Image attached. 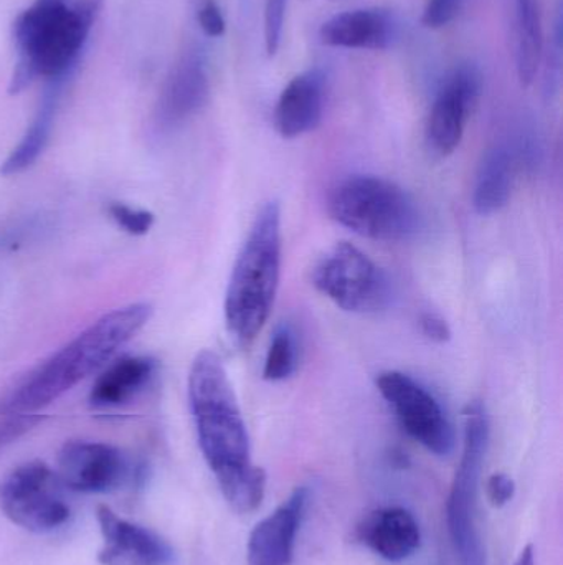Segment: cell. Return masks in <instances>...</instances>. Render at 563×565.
<instances>
[{"instance_id": "cell-28", "label": "cell", "mask_w": 563, "mask_h": 565, "mask_svg": "<svg viewBox=\"0 0 563 565\" xmlns=\"http://www.w3.org/2000/svg\"><path fill=\"white\" fill-rule=\"evenodd\" d=\"M420 329H422L425 338H429L430 341L439 342V344H445V342L452 339V329H450L448 322L442 316L433 315V312L422 315V318H420Z\"/></svg>"}, {"instance_id": "cell-19", "label": "cell", "mask_w": 563, "mask_h": 565, "mask_svg": "<svg viewBox=\"0 0 563 565\" xmlns=\"http://www.w3.org/2000/svg\"><path fill=\"white\" fill-rule=\"evenodd\" d=\"M68 82L69 79L66 78L46 82L45 93H43L39 109H36L35 116H33L32 122H30L19 145L12 149L9 158L3 161L0 174H20V172L26 171L39 161L40 156L43 154L46 145H48L59 102H62L63 92H65Z\"/></svg>"}, {"instance_id": "cell-23", "label": "cell", "mask_w": 563, "mask_h": 565, "mask_svg": "<svg viewBox=\"0 0 563 565\" xmlns=\"http://www.w3.org/2000/svg\"><path fill=\"white\" fill-rule=\"evenodd\" d=\"M288 0H267L264 9V46L270 56L277 55L283 36Z\"/></svg>"}, {"instance_id": "cell-1", "label": "cell", "mask_w": 563, "mask_h": 565, "mask_svg": "<svg viewBox=\"0 0 563 565\" xmlns=\"http://www.w3.org/2000/svg\"><path fill=\"white\" fill-rule=\"evenodd\" d=\"M188 404L198 447L231 510L253 513L264 498L267 473L251 461L250 438L220 355L198 352L188 372Z\"/></svg>"}, {"instance_id": "cell-25", "label": "cell", "mask_w": 563, "mask_h": 565, "mask_svg": "<svg viewBox=\"0 0 563 565\" xmlns=\"http://www.w3.org/2000/svg\"><path fill=\"white\" fill-rule=\"evenodd\" d=\"M465 0H429L423 10L422 23L426 29H442L462 12Z\"/></svg>"}, {"instance_id": "cell-12", "label": "cell", "mask_w": 563, "mask_h": 565, "mask_svg": "<svg viewBox=\"0 0 563 565\" xmlns=\"http://www.w3.org/2000/svg\"><path fill=\"white\" fill-rule=\"evenodd\" d=\"M208 93L210 78L204 52L187 50L172 66L162 86L154 111L155 128L167 132L184 125L204 108Z\"/></svg>"}, {"instance_id": "cell-24", "label": "cell", "mask_w": 563, "mask_h": 565, "mask_svg": "<svg viewBox=\"0 0 563 565\" xmlns=\"http://www.w3.org/2000/svg\"><path fill=\"white\" fill-rule=\"evenodd\" d=\"M195 19L202 32L210 39H218L227 29V22L217 0H195Z\"/></svg>"}, {"instance_id": "cell-29", "label": "cell", "mask_w": 563, "mask_h": 565, "mask_svg": "<svg viewBox=\"0 0 563 565\" xmlns=\"http://www.w3.org/2000/svg\"><path fill=\"white\" fill-rule=\"evenodd\" d=\"M515 565H535L534 547H532L531 544L524 547V551H522L521 556H519Z\"/></svg>"}, {"instance_id": "cell-18", "label": "cell", "mask_w": 563, "mask_h": 565, "mask_svg": "<svg viewBox=\"0 0 563 565\" xmlns=\"http://www.w3.org/2000/svg\"><path fill=\"white\" fill-rule=\"evenodd\" d=\"M158 364L148 355H128L106 365L89 392V405L98 411L121 407L138 397L154 379Z\"/></svg>"}, {"instance_id": "cell-4", "label": "cell", "mask_w": 563, "mask_h": 565, "mask_svg": "<svg viewBox=\"0 0 563 565\" xmlns=\"http://www.w3.org/2000/svg\"><path fill=\"white\" fill-rule=\"evenodd\" d=\"M281 277V209L267 202L238 254L225 295V322L241 345L255 341L270 318Z\"/></svg>"}, {"instance_id": "cell-6", "label": "cell", "mask_w": 563, "mask_h": 565, "mask_svg": "<svg viewBox=\"0 0 563 565\" xmlns=\"http://www.w3.org/2000/svg\"><path fill=\"white\" fill-rule=\"evenodd\" d=\"M489 447V417L481 402L465 408V445L446 504L450 536L459 565H486L481 536L476 524L479 478Z\"/></svg>"}, {"instance_id": "cell-20", "label": "cell", "mask_w": 563, "mask_h": 565, "mask_svg": "<svg viewBox=\"0 0 563 565\" xmlns=\"http://www.w3.org/2000/svg\"><path fill=\"white\" fill-rule=\"evenodd\" d=\"M519 161L518 151L506 145L486 152L473 192V205L479 215L496 214L508 205Z\"/></svg>"}, {"instance_id": "cell-15", "label": "cell", "mask_w": 563, "mask_h": 565, "mask_svg": "<svg viewBox=\"0 0 563 565\" xmlns=\"http://www.w3.org/2000/svg\"><path fill=\"white\" fill-rule=\"evenodd\" d=\"M326 99V76L321 70H307L294 76L278 98L274 128L286 139L300 138L320 126Z\"/></svg>"}, {"instance_id": "cell-10", "label": "cell", "mask_w": 563, "mask_h": 565, "mask_svg": "<svg viewBox=\"0 0 563 565\" xmlns=\"http://www.w3.org/2000/svg\"><path fill=\"white\" fill-rule=\"evenodd\" d=\"M63 487L78 493H108L131 477L124 451L101 441L72 440L63 445L56 470Z\"/></svg>"}, {"instance_id": "cell-11", "label": "cell", "mask_w": 563, "mask_h": 565, "mask_svg": "<svg viewBox=\"0 0 563 565\" xmlns=\"http://www.w3.org/2000/svg\"><path fill=\"white\" fill-rule=\"evenodd\" d=\"M481 73L469 63L459 65L446 76L426 125V141L433 152L450 156L456 151L469 115L481 95Z\"/></svg>"}, {"instance_id": "cell-22", "label": "cell", "mask_w": 563, "mask_h": 565, "mask_svg": "<svg viewBox=\"0 0 563 565\" xmlns=\"http://www.w3.org/2000/svg\"><path fill=\"white\" fill-rule=\"evenodd\" d=\"M109 215L112 221L131 235H145L154 225V215L141 209H132L126 204H111Z\"/></svg>"}, {"instance_id": "cell-16", "label": "cell", "mask_w": 563, "mask_h": 565, "mask_svg": "<svg viewBox=\"0 0 563 565\" xmlns=\"http://www.w3.org/2000/svg\"><path fill=\"white\" fill-rule=\"evenodd\" d=\"M397 36L392 13L383 9H357L323 23L320 39L336 49L386 50Z\"/></svg>"}, {"instance_id": "cell-26", "label": "cell", "mask_w": 563, "mask_h": 565, "mask_svg": "<svg viewBox=\"0 0 563 565\" xmlns=\"http://www.w3.org/2000/svg\"><path fill=\"white\" fill-rule=\"evenodd\" d=\"M42 422L36 414H9L0 420V450L19 440Z\"/></svg>"}, {"instance_id": "cell-7", "label": "cell", "mask_w": 563, "mask_h": 565, "mask_svg": "<svg viewBox=\"0 0 563 565\" xmlns=\"http://www.w3.org/2000/svg\"><path fill=\"white\" fill-rule=\"evenodd\" d=\"M311 280L334 305L356 315L382 311L392 299L386 271L347 242L334 245L317 262Z\"/></svg>"}, {"instance_id": "cell-17", "label": "cell", "mask_w": 563, "mask_h": 565, "mask_svg": "<svg viewBox=\"0 0 563 565\" xmlns=\"http://www.w3.org/2000/svg\"><path fill=\"white\" fill-rule=\"evenodd\" d=\"M359 537L377 556L400 563L419 550L422 533L410 511L390 507L373 511L359 527Z\"/></svg>"}, {"instance_id": "cell-2", "label": "cell", "mask_w": 563, "mask_h": 565, "mask_svg": "<svg viewBox=\"0 0 563 565\" xmlns=\"http://www.w3.org/2000/svg\"><path fill=\"white\" fill-rule=\"evenodd\" d=\"M152 306L134 302L106 312L23 377L0 402V414H36L111 362L151 319Z\"/></svg>"}, {"instance_id": "cell-14", "label": "cell", "mask_w": 563, "mask_h": 565, "mask_svg": "<svg viewBox=\"0 0 563 565\" xmlns=\"http://www.w3.org/2000/svg\"><path fill=\"white\" fill-rule=\"evenodd\" d=\"M310 491L301 487L270 516L257 524L248 540V565H290Z\"/></svg>"}, {"instance_id": "cell-9", "label": "cell", "mask_w": 563, "mask_h": 565, "mask_svg": "<svg viewBox=\"0 0 563 565\" xmlns=\"http://www.w3.org/2000/svg\"><path fill=\"white\" fill-rule=\"evenodd\" d=\"M377 388L409 437L439 457L452 454L455 431L432 392L400 371L382 372Z\"/></svg>"}, {"instance_id": "cell-8", "label": "cell", "mask_w": 563, "mask_h": 565, "mask_svg": "<svg viewBox=\"0 0 563 565\" xmlns=\"http://www.w3.org/2000/svg\"><path fill=\"white\" fill-rule=\"evenodd\" d=\"M56 471L33 460L13 468L0 483V510L22 530L43 534L68 521L69 507Z\"/></svg>"}, {"instance_id": "cell-21", "label": "cell", "mask_w": 563, "mask_h": 565, "mask_svg": "<svg viewBox=\"0 0 563 565\" xmlns=\"http://www.w3.org/2000/svg\"><path fill=\"white\" fill-rule=\"evenodd\" d=\"M300 365V342L290 326H281L268 345L264 358L263 379L268 382H283L296 372Z\"/></svg>"}, {"instance_id": "cell-13", "label": "cell", "mask_w": 563, "mask_h": 565, "mask_svg": "<svg viewBox=\"0 0 563 565\" xmlns=\"http://www.w3.org/2000/svg\"><path fill=\"white\" fill-rule=\"evenodd\" d=\"M102 547L98 554L102 565H167L172 547L148 527L119 518L111 508L99 504L96 510Z\"/></svg>"}, {"instance_id": "cell-27", "label": "cell", "mask_w": 563, "mask_h": 565, "mask_svg": "<svg viewBox=\"0 0 563 565\" xmlns=\"http://www.w3.org/2000/svg\"><path fill=\"white\" fill-rule=\"evenodd\" d=\"M516 484L511 477L505 473L492 475L488 480V497L496 508L506 507L515 498Z\"/></svg>"}, {"instance_id": "cell-5", "label": "cell", "mask_w": 563, "mask_h": 565, "mask_svg": "<svg viewBox=\"0 0 563 565\" xmlns=\"http://www.w3.org/2000/svg\"><path fill=\"white\" fill-rule=\"evenodd\" d=\"M334 221L360 237L399 242L419 232L415 201L396 182L377 175H350L329 198Z\"/></svg>"}, {"instance_id": "cell-3", "label": "cell", "mask_w": 563, "mask_h": 565, "mask_svg": "<svg viewBox=\"0 0 563 565\" xmlns=\"http://www.w3.org/2000/svg\"><path fill=\"white\" fill-rule=\"evenodd\" d=\"M102 0H35L13 20L17 62L9 83L19 95L36 79H72Z\"/></svg>"}]
</instances>
